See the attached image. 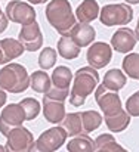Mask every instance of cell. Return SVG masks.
<instances>
[{"mask_svg":"<svg viewBox=\"0 0 139 152\" xmlns=\"http://www.w3.org/2000/svg\"><path fill=\"white\" fill-rule=\"evenodd\" d=\"M99 83V74L92 66H82L76 71L73 86L70 90V103L73 106H82L88 96L96 90Z\"/></svg>","mask_w":139,"mask_h":152,"instance_id":"6da1fadb","label":"cell"},{"mask_svg":"<svg viewBox=\"0 0 139 152\" xmlns=\"http://www.w3.org/2000/svg\"><path fill=\"white\" fill-rule=\"evenodd\" d=\"M47 22L61 34L68 36L73 27L77 24L76 13L73 12L68 0H50L45 10Z\"/></svg>","mask_w":139,"mask_h":152,"instance_id":"7a4b0ae2","label":"cell"},{"mask_svg":"<svg viewBox=\"0 0 139 152\" xmlns=\"http://www.w3.org/2000/svg\"><path fill=\"white\" fill-rule=\"evenodd\" d=\"M0 87L4 92L18 95L30 87V75L21 64L10 62L0 69Z\"/></svg>","mask_w":139,"mask_h":152,"instance_id":"3957f363","label":"cell"},{"mask_svg":"<svg viewBox=\"0 0 139 152\" xmlns=\"http://www.w3.org/2000/svg\"><path fill=\"white\" fill-rule=\"evenodd\" d=\"M133 19V9L127 3L105 4L99 10V21L105 27L114 25H127Z\"/></svg>","mask_w":139,"mask_h":152,"instance_id":"277c9868","label":"cell"},{"mask_svg":"<svg viewBox=\"0 0 139 152\" xmlns=\"http://www.w3.org/2000/svg\"><path fill=\"white\" fill-rule=\"evenodd\" d=\"M6 16L10 22L15 24H21V25H28L31 22L36 21V10L34 7L27 3V1H21V0H10L6 4Z\"/></svg>","mask_w":139,"mask_h":152,"instance_id":"5b68a950","label":"cell"},{"mask_svg":"<svg viewBox=\"0 0 139 152\" xmlns=\"http://www.w3.org/2000/svg\"><path fill=\"white\" fill-rule=\"evenodd\" d=\"M25 121V112L19 103H9L3 106L0 114V133L7 136L10 130L22 126Z\"/></svg>","mask_w":139,"mask_h":152,"instance_id":"8992f818","label":"cell"},{"mask_svg":"<svg viewBox=\"0 0 139 152\" xmlns=\"http://www.w3.org/2000/svg\"><path fill=\"white\" fill-rule=\"evenodd\" d=\"M34 143L33 133L25 129L24 126H19L9 132L6 136V152H28L30 146Z\"/></svg>","mask_w":139,"mask_h":152,"instance_id":"52a82bcc","label":"cell"},{"mask_svg":"<svg viewBox=\"0 0 139 152\" xmlns=\"http://www.w3.org/2000/svg\"><path fill=\"white\" fill-rule=\"evenodd\" d=\"M95 99L98 102L101 111L104 112V117H111L123 109L121 99L117 95V92H111L105 89V86H98L95 90Z\"/></svg>","mask_w":139,"mask_h":152,"instance_id":"ba28073f","label":"cell"},{"mask_svg":"<svg viewBox=\"0 0 139 152\" xmlns=\"http://www.w3.org/2000/svg\"><path fill=\"white\" fill-rule=\"evenodd\" d=\"M68 134L65 129L56 126V127H50L46 132H43L36 140V145L43 152H55L65 143Z\"/></svg>","mask_w":139,"mask_h":152,"instance_id":"9c48e42d","label":"cell"},{"mask_svg":"<svg viewBox=\"0 0 139 152\" xmlns=\"http://www.w3.org/2000/svg\"><path fill=\"white\" fill-rule=\"evenodd\" d=\"M111 58H113V48L104 42H93L86 53L89 66H92L95 69L105 68L110 64Z\"/></svg>","mask_w":139,"mask_h":152,"instance_id":"30bf717a","label":"cell"},{"mask_svg":"<svg viewBox=\"0 0 139 152\" xmlns=\"http://www.w3.org/2000/svg\"><path fill=\"white\" fill-rule=\"evenodd\" d=\"M18 40L22 43L25 50H39L40 48H43V34L40 31V25L36 21L28 25H22V28L18 34Z\"/></svg>","mask_w":139,"mask_h":152,"instance_id":"8fae6325","label":"cell"},{"mask_svg":"<svg viewBox=\"0 0 139 152\" xmlns=\"http://www.w3.org/2000/svg\"><path fill=\"white\" fill-rule=\"evenodd\" d=\"M136 43L138 39L135 36V31L126 27L118 28L111 37V48L118 53H130L135 49Z\"/></svg>","mask_w":139,"mask_h":152,"instance_id":"7c38bea8","label":"cell"},{"mask_svg":"<svg viewBox=\"0 0 139 152\" xmlns=\"http://www.w3.org/2000/svg\"><path fill=\"white\" fill-rule=\"evenodd\" d=\"M74 43L79 46V48H88L90 46L93 42H95V37H96V31L90 24H82V22H77L73 30L70 31L68 34Z\"/></svg>","mask_w":139,"mask_h":152,"instance_id":"4fadbf2b","label":"cell"},{"mask_svg":"<svg viewBox=\"0 0 139 152\" xmlns=\"http://www.w3.org/2000/svg\"><path fill=\"white\" fill-rule=\"evenodd\" d=\"M42 105H43L42 108H43V115H45L46 121L52 123V124H59V123H62V120H64L65 115H67L64 102L52 101V99H49L46 96H43Z\"/></svg>","mask_w":139,"mask_h":152,"instance_id":"5bb4252c","label":"cell"},{"mask_svg":"<svg viewBox=\"0 0 139 152\" xmlns=\"http://www.w3.org/2000/svg\"><path fill=\"white\" fill-rule=\"evenodd\" d=\"M99 4L96 0H83L76 9V18L82 24H90L96 18H99Z\"/></svg>","mask_w":139,"mask_h":152,"instance_id":"9a60e30c","label":"cell"},{"mask_svg":"<svg viewBox=\"0 0 139 152\" xmlns=\"http://www.w3.org/2000/svg\"><path fill=\"white\" fill-rule=\"evenodd\" d=\"M127 83V75L117 68H113L110 71L105 72L104 80H102V86H105V89L111 90V92H118L121 90Z\"/></svg>","mask_w":139,"mask_h":152,"instance_id":"2e32d148","label":"cell"},{"mask_svg":"<svg viewBox=\"0 0 139 152\" xmlns=\"http://www.w3.org/2000/svg\"><path fill=\"white\" fill-rule=\"evenodd\" d=\"M50 80H52V86L58 87V89H62V90H70V84L73 83V72L68 66L65 65H58L52 75H50Z\"/></svg>","mask_w":139,"mask_h":152,"instance_id":"e0dca14e","label":"cell"},{"mask_svg":"<svg viewBox=\"0 0 139 152\" xmlns=\"http://www.w3.org/2000/svg\"><path fill=\"white\" fill-rule=\"evenodd\" d=\"M56 48H58L56 52L59 53V56H62L67 61L76 59L80 55V50H82V48H79L70 36H61V39L58 40Z\"/></svg>","mask_w":139,"mask_h":152,"instance_id":"ac0fdd59","label":"cell"},{"mask_svg":"<svg viewBox=\"0 0 139 152\" xmlns=\"http://www.w3.org/2000/svg\"><path fill=\"white\" fill-rule=\"evenodd\" d=\"M105 124H107L108 130H111L113 133L124 132L130 124V115L126 112V109H121L120 112H117L111 117H105Z\"/></svg>","mask_w":139,"mask_h":152,"instance_id":"d6986e66","label":"cell"},{"mask_svg":"<svg viewBox=\"0 0 139 152\" xmlns=\"http://www.w3.org/2000/svg\"><path fill=\"white\" fill-rule=\"evenodd\" d=\"M95 152H126L113 134H99L95 139Z\"/></svg>","mask_w":139,"mask_h":152,"instance_id":"ffe728a7","label":"cell"},{"mask_svg":"<svg viewBox=\"0 0 139 152\" xmlns=\"http://www.w3.org/2000/svg\"><path fill=\"white\" fill-rule=\"evenodd\" d=\"M62 127L65 129L68 136H79L83 134V121H82V112H70L62 120Z\"/></svg>","mask_w":139,"mask_h":152,"instance_id":"44dd1931","label":"cell"},{"mask_svg":"<svg viewBox=\"0 0 139 152\" xmlns=\"http://www.w3.org/2000/svg\"><path fill=\"white\" fill-rule=\"evenodd\" d=\"M0 48H1L4 59L7 62L22 56V53L25 52V48L22 46V43L19 40H15V39H3V40H0Z\"/></svg>","mask_w":139,"mask_h":152,"instance_id":"7402d4cb","label":"cell"},{"mask_svg":"<svg viewBox=\"0 0 139 152\" xmlns=\"http://www.w3.org/2000/svg\"><path fill=\"white\" fill-rule=\"evenodd\" d=\"M30 87L36 93H42V95L47 93L49 89L52 87V80L49 74L46 71H34L30 75Z\"/></svg>","mask_w":139,"mask_h":152,"instance_id":"603a6c76","label":"cell"},{"mask_svg":"<svg viewBox=\"0 0 139 152\" xmlns=\"http://www.w3.org/2000/svg\"><path fill=\"white\" fill-rule=\"evenodd\" d=\"M68 152H95V140H92L88 134L74 136L67 143Z\"/></svg>","mask_w":139,"mask_h":152,"instance_id":"cb8c5ba5","label":"cell"},{"mask_svg":"<svg viewBox=\"0 0 139 152\" xmlns=\"http://www.w3.org/2000/svg\"><path fill=\"white\" fill-rule=\"evenodd\" d=\"M121 68L129 78L139 81V53H127L123 58Z\"/></svg>","mask_w":139,"mask_h":152,"instance_id":"d4e9b609","label":"cell"},{"mask_svg":"<svg viewBox=\"0 0 139 152\" xmlns=\"http://www.w3.org/2000/svg\"><path fill=\"white\" fill-rule=\"evenodd\" d=\"M82 121H83V132L88 134L102 124V115L96 111H85L82 112Z\"/></svg>","mask_w":139,"mask_h":152,"instance_id":"484cf974","label":"cell"},{"mask_svg":"<svg viewBox=\"0 0 139 152\" xmlns=\"http://www.w3.org/2000/svg\"><path fill=\"white\" fill-rule=\"evenodd\" d=\"M56 59H58V52L53 48H43V50L39 55V66L43 71L52 69L56 64Z\"/></svg>","mask_w":139,"mask_h":152,"instance_id":"4316f807","label":"cell"},{"mask_svg":"<svg viewBox=\"0 0 139 152\" xmlns=\"http://www.w3.org/2000/svg\"><path fill=\"white\" fill-rule=\"evenodd\" d=\"M19 105L22 106V109L25 112V121H31V120H34L40 114L42 105H40V102L37 99H34V98H25V99H22L19 102Z\"/></svg>","mask_w":139,"mask_h":152,"instance_id":"83f0119b","label":"cell"},{"mask_svg":"<svg viewBox=\"0 0 139 152\" xmlns=\"http://www.w3.org/2000/svg\"><path fill=\"white\" fill-rule=\"evenodd\" d=\"M124 109L130 117H139V90L127 98Z\"/></svg>","mask_w":139,"mask_h":152,"instance_id":"f1b7e54d","label":"cell"},{"mask_svg":"<svg viewBox=\"0 0 139 152\" xmlns=\"http://www.w3.org/2000/svg\"><path fill=\"white\" fill-rule=\"evenodd\" d=\"M68 95H70V90H62V89H58V87L52 86V87L49 89V92L45 93L43 96H46V98L52 99V101L65 102V99L68 98Z\"/></svg>","mask_w":139,"mask_h":152,"instance_id":"f546056e","label":"cell"},{"mask_svg":"<svg viewBox=\"0 0 139 152\" xmlns=\"http://www.w3.org/2000/svg\"><path fill=\"white\" fill-rule=\"evenodd\" d=\"M7 24H9V19H7L6 13H1V15H0V34L7 28Z\"/></svg>","mask_w":139,"mask_h":152,"instance_id":"4dcf8cb0","label":"cell"},{"mask_svg":"<svg viewBox=\"0 0 139 152\" xmlns=\"http://www.w3.org/2000/svg\"><path fill=\"white\" fill-rule=\"evenodd\" d=\"M6 101H7V95H6V92L0 87V108H3V106L6 105Z\"/></svg>","mask_w":139,"mask_h":152,"instance_id":"1f68e13d","label":"cell"},{"mask_svg":"<svg viewBox=\"0 0 139 152\" xmlns=\"http://www.w3.org/2000/svg\"><path fill=\"white\" fill-rule=\"evenodd\" d=\"M28 152H43V151H42V149H40V148H39V146L36 145V142H34V143H33V145L30 146Z\"/></svg>","mask_w":139,"mask_h":152,"instance_id":"d6a6232c","label":"cell"},{"mask_svg":"<svg viewBox=\"0 0 139 152\" xmlns=\"http://www.w3.org/2000/svg\"><path fill=\"white\" fill-rule=\"evenodd\" d=\"M30 4H43V3H46L49 0H27Z\"/></svg>","mask_w":139,"mask_h":152,"instance_id":"836d02e7","label":"cell"},{"mask_svg":"<svg viewBox=\"0 0 139 152\" xmlns=\"http://www.w3.org/2000/svg\"><path fill=\"white\" fill-rule=\"evenodd\" d=\"M1 64H7V61L4 59V55H3V50H1V48H0V65Z\"/></svg>","mask_w":139,"mask_h":152,"instance_id":"e575fe53","label":"cell"},{"mask_svg":"<svg viewBox=\"0 0 139 152\" xmlns=\"http://www.w3.org/2000/svg\"><path fill=\"white\" fill-rule=\"evenodd\" d=\"M124 3H127V4H139V0H124Z\"/></svg>","mask_w":139,"mask_h":152,"instance_id":"d590c367","label":"cell"},{"mask_svg":"<svg viewBox=\"0 0 139 152\" xmlns=\"http://www.w3.org/2000/svg\"><path fill=\"white\" fill-rule=\"evenodd\" d=\"M135 36H136V39L139 42V19H138V24H136V28H135Z\"/></svg>","mask_w":139,"mask_h":152,"instance_id":"8d00e7d4","label":"cell"},{"mask_svg":"<svg viewBox=\"0 0 139 152\" xmlns=\"http://www.w3.org/2000/svg\"><path fill=\"white\" fill-rule=\"evenodd\" d=\"M0 152H6V149H4V146H1V145H0Z\"/></svg>","mask_w":139,"mask_h":152,"instance_id":"74e56055","label":"cell"},{"mask_svg":"<svg viewBox=\"0 0 139 152\" xmlns=\"http://www.w3.org/2000/svg\"><path fill=\"white\" fill-rule=\"evenodd\" d=\"M1 13H3V12H1V9H0V15H1Z\"/></svg>","mask_w":139,"mask_h":152,"instance_id":"f35d334b","label":"cell"},{"mask_svg":"<svg viewBox=\"0 0 139 152\" xmlns=\"http://www.w3.org/2000/svg\"><path fill=\"white\" fill-rule=\"evenodd\" d=\"M126 152H129V151H126Z\"/></svg>","mask_w":139,"mask_h":152,"instance_id":"ab89813d","label":"cell"}]
</instances>
